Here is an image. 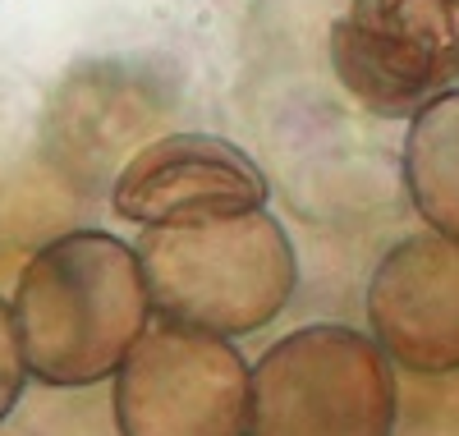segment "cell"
I'll list each match as a JSON object with an SVG mask.
<instances>
[{
    "label": "cell",
    "instance_id": "cell-1",
    "mask_svg": "<svg viewBox=\"0 0 459 436\" xmlns=\"http://www.w3.org/2000/svg\"><path fill=\"white\" fill-rule=\"evenodd\" d=\"M152 294L138 249L106 230H74L37 249L14 285V327L28 372L79 390L120 372L147 336Z\"/></svg>",
    "mask_w": 459,
    "mask_h": 436
},
{
    "label": "cell",
    "instance_id": "cell-2",
    "mask_svg": "<svg viewBox=\"0 0 459 436\" xmlns=\"http://www.w3.org/2000/svg\"><path fill=\"white\" fill-rule=\"evenodd\" d=\"M152 312L212 336H248L285 312L299 262L285 225L257 207L179 225H147L134 244Z\"/></svg>",
    "mask_w": 459,
    "mask_h": 436
},
{
    "label": "cell",
    "instance_id": "cell-3",
    "mask_svg": "<svg viewBox=\"0 0 459 436\" xmlns=\"http://www.w3.org/2000/svg\"><path fill=\"white\" fill-rule=\"evenodd\" d=\"M391 353L363 331L317 322L299 327L253 368L248 436H391Z\"/></svg>",
    "mask_w": 459,
    "mask_h": 436
},
{
    "label": "cell",
    "instance_id": "cell-4",
    "mask_svg": "<svg viewBox=\"0 0 459 436\" xmlns=\"http://www.w3.org/2000/svg\"><path fill=\"white\" fill-rule=\"evenodd\" d=\"M120 436H248L253 368L230 336L161 322L115 372Z\"/></svg>",
    "mask_w": 459,
    "mask_h": 436
},
{
    "label": "cell",
    "instance_id": "cell-5",
    "mask_svg": "<svg viewBox=\"0 0 459 436\" xmlns=\"http://www.w3.org/2000/svg\"><path fill=\"white\" fill-rule=\"evenodd\" d=\"M331 65L363 110L413 120L459 97V0H350L331 23Z\"/></svg>",
    "mask_w": 459,
    "mask_h": 436
},
{
    "label": "cell",
    "instance_id": "cell-6",
    "mask_svg": "<svg viewBox=\"0 0 459 436\" xmlns=\"http://www.w3.org/2000/svg\"><path fill=\"white\" fill-rule=\"evenodd\" d=\"M266 175L248 152L216 134H166L143 143L110 184L125 221L179 225L207 216H239L266 207Z\"/></svg>",
    "mask_w": 459,
    "mask_h": 436
},
{
    "label": "cell",
    "instance_id": "cell-7",
    "mask_svg": "<svg viewBox=\"0 0 459 436\" xmlns=\"http://www.w3.org/2000/svg\"><path fill=\"white\" fill-rule=\"evenodd\" d=\"M377 344L409 372H459V240L413 234L377 262L368 285Z\"/></svg>",
    "mask_w": 459,
    "mask_h": 436
},
{
    "label": "cell",
    "instance_id": "cell-8",
    "mask_svg": "<svg viewBox=\"0 0 459 436\" xmlns=\"http://www.w3.org/2000/svg\"><path fill=\"white\" fill-rule=\"evenodd\" d=\"M161 120V97L120 60H92L65 74L47 110V156L79 188L125 170V147Z\"/></svg>",
    "mask_w": 459,
    "mask_h": 436
},
{
    "label": "cell",
    "instance_id": "cell-9",
    "mask_svg": "<svg viewBox=\"0 0 459 436\" xmlns=\"http://www.w3.org/2000/svg\"><path fill=\"white\" fill-rule=\"evenodd\" d=\"M404 188L437 234L459 240V97H441L409 120Z\"/></svg>",
    "mask_w": 459,
    "mask_h": 436
},
{
    "label": "cell",
    "instance_id": "cell-10",
    "mask_svg": "<svg viewBox=\"0 0 459 436\" xmlns=\"http://www.w3.org/2000/svg\"><path fill=\"white\" fill-rule=\"evenodd\" d=\"M28 359H23V344H19V327H14V303L0 299V423H5L23 395L28 381Z\"/></svg>",
    "mask_w": 459,
    "mask_h": 436
}]
</instances>
